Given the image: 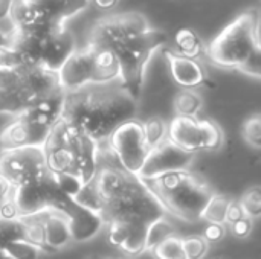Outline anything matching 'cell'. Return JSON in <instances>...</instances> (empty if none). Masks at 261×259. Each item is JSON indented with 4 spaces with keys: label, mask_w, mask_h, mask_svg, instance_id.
<instances>
[{
    "label": "cell",
    "mask_w": 261,
    "mask_h": 259,
    "mask_svg": "<svg viewBox=\"0 0 261 259\" xmlns=\"http://www.w3.org/2000/svg\"><path fill=\"white\" fill-rule=\"evenodd\" d=\"M213 64L223 69H240L252 56L261 55L260 17L255 8L237 15L205 49Z\"/></svg>",
    "instance_id": "obj_3"
},
{
    "label": "cell",
    "mask_w": 261,
    "mask_h": 259,
    "mask_svg": "<svg viewBox=\"0 0 261 259\" xmlns=\"http://www.w3.org/2000/svg\"><path fill=\"white\" fill-rule=\"evenodd\" d=\"M194 154H190L165 139L162 143L150 150L144 166L139 172V179L144 182L153 180L164 174L188 171L190 165L193 163Z\"/></svg>",
    "instance_id": "obj_11"
},
{
    "label": "cell",
    "mask_w": 261,
    "mask_h": 259,
    "mask_svg": "<svg viewBox=\"0 0 261 259\" xmlns=\"http://www.w3.org/2000/svg\"><path fill=\"white\" fill-rule=\"evenodd\" d=\"M14 194V186L0 176V209L12 198Z\"/></svg>",
    "instance_id": "obj_43"
},
{
    "label": "cell",
    "mask_w": 261,
    "mask_h": 259,
    "mask_svg": "<svg viewBox=\"0 0 261 259\" xmlns=\"http://www.w3.org/2000/svg\"><path fill=\"white\" fill-rule=\"evenodd\" d=\"M225 234H226V231H225V226H223V224L210 223V224H206V227L203 229L202 238L210 244V243H217V241H220V240L225 237Z\"/></svg>",
    "instance_id": "obj_41"
},
{
    "label": "cell",
    "mask_w": 261,
    "mask_h": 259,
    "mask_svg": "<svg viewBox=\"0 0 261 259\" xmlns=\"http://www.w3.org/2000/svg\"><path fill=\"white\" fill-rule=\"evenodd\" d=\"M63 2V12H61V23L66 26L67 21L83 12L89 5L90 0H61Z\"/></svg>",
    "instance_id": "obj_39"
},
{
    "label": "cell",
    "mask_w": 261,
    "mask_h": 259,
    "mask_svg": "<svg viewBox=\"0 0 261 259\" xmlns=\"http://www.w3.org/2000/svg\"><path fill=\"white\" fill-rule=\"evenodd\" d=\"M118 2L119 0H90V3H93L99 9H112L118 5Z\"/></svg>",
    "instance_id": "obj_46"
},
{
    "label": "cell",
    "mask_w": 261,
    "mask_h": 259,
    "mask_svg": "<svg viewBox=\"0 0 261 259\" xmlns=\"http://www.w3.org/2000/svg\"><path fill=\"white\" fill-rule=\"evenodd\" d=\"M63 197L66 195L60 192L54 176L49 172L38 180L14 188L12 202L15 205L18 218H28L47 211H55Z\"/></svg>",
    "instance_id": "obj_10"
},
{
    "label": "cell",
    "mask_w": 261,
    "mask_h": 259,
    "mask_svg": "<svg viewBox=\"0 0 261 259\" xmlns=\"http://www.w3.org/2000/svg\"><path fill=\"white\" fill-rule=\"evenodd\" d=\"M203 105L202 96L191 90V89H182L174 96V110L176 116H185V118H196Z\"/></svg>",
    "instance_id": "obj_26"
},
{
    "label": "cell",
    "mask_w": 261,
    "mask_h": 259,
    "mask_svg": "<svg viewBox=\"0 0 261 259\" xmlns=\"http://www.w3.org/2000/svg\"><path fill=\"white\" fill-rule=\"evenodd\" d=\"M174 44H176V52L188 58L199 60V56L205 52L200 35L190 27H182L176 32Z\"/></svg>",
    "instance_id": "obj_24"
},
{
    "label": "cell",
    "mask_w": 261,
    "mask_h": 259,
    "mask_svg": "<svg viewBox=\"0 0 261 259\" xmlns=\"http://www.w3.org/2000/svg\"><path fill=\"white\" fill-rule=\"evenodd\" d=\"M11 20L15 23L18 31H29L47 24L41 18L34 0H15L11 11Z\"/></svg>",
    "instance_id": "obj_23"
},
{
    "label": "cell",
    "mask_w": 261,
    "mask_h": 259,
    "mask_svg": "<svg viewBox=\"0 0 261 259\" xmlns=\"http://www.w3.org/2000/svg\"><path fill=\"white\" fill-rule=\"evenodd\" d=\"M3 253L11 259H40L41 250L32 243L26 240H20V241L9 244L3 250Z\"/></svg>",
    "instance_id": "obj_33"
},
{
    "label": "cell",
    "mask_w": 261,
    "mask_h": 259,
    "mask_svg": "<svg viewBox=\"0 0 261 259\" xmlns=\"http://www.w3.org/2000/svg\"><path fill=\"white\" fill-rule=\"evenodd\" d=\"M243 212L249 218H258L261 214V189L258 186L249 188L239 200Z\"/></svg>",
    "instance_id": "obj_34"
},
{
    "label": "cell",
    "mask_w": 261,
    "mask_h": 259,
    "mask_svg": "<svg viewBox=\"0 0 261 259\" xmlns=\"http://www.w3.org/2000/svg\"><path fill=\"white\" fill-rule=\"evenodd\" d=\"M15 0H0V20L9 18Z\"/></svg>",
    "instance_id": "obj_45"
},
{
    "label": "cell",
    "mask_w": 261,
    "mask_h": 259,
    "mask_svg": "<svg viewBox=\"0 0 261 259\" xmlns=\"http://www.w3.org/2000/svg\"><path fill=\"white\" fill-rule=\"evenodd\" d=\"M243 139L255 150L261 147V118L260 114H255L245 121L242 127Z\"/></svg>",
    "instance_id": "obj_38"
},
{
    "label": "cell",
    "mask_w": 261,
    "mask_h": 259,
    "mask_svg": "<svg viewBox=\"0 0 261 259\" xmlns=\"http://www.w3.org/2000/svg\"><path fill=\"white\" fill-rule=\"evenodd\" d=\"M164 56L168 63L170 73L177 85L193 90L194 87L203 85L208 81L206 70L199 60L179 55L171 49H165Z\"/></svg>",
    "instance_id": "obj_18"
},
{
    "label": "cell",
    "mask_w": 261,
    "mask_h": 259,
    "mask_svg": "<svg viewBox=\"0 0 261 259\" xmlns=\"http://www.w3.org/2000/svg\"><path fill=\"white\" fill-rule=\"evenodd\" d=\"M217 259H225V258H217Z\"/></svg>",
    "instance_id": "obj_49"
},
{
    "label": "cell",
    "mask_w": 261,
    "mask_h": 259,
    "mask_svg": "<svg viewBox=\"0 0 261 259\" xmlns=\"http://www.w3.org/2000/svg\"><path fill=\"white\" fill-rule=\"evenodd\" d=\"M93 47V46H92ZM121 70L115 52L109 49L93 47L92 84H110L119 81Z\"/></svg>",
    "instance_id": "obj_22"
},
{
    "label": "cell",
    "mask_w": 261,
    "mask_h": 259,
    "mask_svg": "<svg viewBox=\"0 0 261 259\" xmlns=\"http://www.w3.org/2000/svg\"><path fill=\"white\" fill-rule=\"evenodd\" d=\"M167 211L144 180L136 177L130 186L115 200L109 202L101 217L106 224L124 223L150 226L159 218H165Z\"/></svg>",
    "instance_id": "obj_5"
},
{
    "label": "cell",
    "mask_w": 261,
    "mask_h": 259,
    "mask_svg": "<svg viewBox=\"0 0 261 259\" xmlns=\"http://www.w3.org/2000/svg\"><path fill=\"white\" fill-rule=\"evenodd\" d=\"M49 133L50 128L37 125L17 116V119L0 133V145L3 151L28 147H43L49 137Z\"/></svg>",
    "instance_id": "obj_17"
},
{
    "label": "cell",
    "mask_w": 261,
    "mask_h": 259,
    "mask_svg": "<svg viewBox=\"0 0 261 259\" xmlns=\"http://www.w3.org/2000/svg\"><path fill=\"white\" fill-rule=\"evenodd\" d=\"M75 203H78L80 206L93 211L96 214L101 215L102 209H104V200L101 197V194L98 192L96 186L93 182H89L86 185H83V188L80 189V192L72 198Z\"/></svg>",
    "instance_id": "obj_28"
},
{
    "label": "cell",
    "mask_w": 261,
    "mask_h": 259,
    "mask_svg": "<svg viewBox=\"0 0 261 259\" xmlns=\"http://www.w3.org/2000/svg\"><path fill=\"white\" fill-rule=\"evenodd\" d=\"M136 110L138 101L128 95L119 81L89 84L64 93L61 122L101 145L121 124L133 119Z\"/></svg>",
    "instance_id": "obj_1"
},
{
    "label": "cell",
    "mask_w": 261,
    "mask_h": 259,
    "mask_svg": "<svg viewBox=\"0 0 261 259\" xmlns=\"http://www.w3.org/2000/svg\"><path fill=\"white\" fill-rule=\"evenodd\" d=\"M150 29L151 24L142 12H119L101 18L92 27L89 44L113 52L132 38L145 34Z\"/></svg>",
    "instance_id": "obj_6"
},
{
    "label": "cell",
    "mask_w": 261,
    "mask_h": 259,
    "mask_svg": "<svg viewBox=\"0 0 261 259\" xmlns=\"http://www.w3.org/2000/svg\"><path fill=\"white\" fill-rule=\"evenodd\" d=\"M63 107H64V92H60L52 96L32 102L20 114V118L52 130L61 121Z\"/></svg>",
    "instance_id": "obj_20"
},
{
    "label": "cell",
    "mask_w": 261,
    "mask_h": 259,
    "mask_svg": "<svg viewBox=\"0 0 261 259\" xmlns=\"http://www.w3.org/2000/svg\"><path fill=\"white\" fill-rule=\"evenodd\" d=\"M168 43V34L161 29L151 27L142 35H138L118 47L115 52L119 63V82L128 95L139 101L145 72L153 55Z\"/></svg>",
    "instance_id": "obj_4"
},
{
    "label": "cell",
    "mask_w": 261,
    "mask_h": 259,
    "mask_svg": "<svg viewBox=\"0 0 261 259\" xmlns=\"http://www.w3.org/2000/svg\"><path fill=\"white\" fill-rule=\"evenodd\" d=\"M174 235H176V231H174L173 224L170 221H167L165 218H159L147 227V249L153 250L162 241H165Z\"/></svg>",
    "instance_id": "obj_30"
},
{
    "label": "cell",
    "mask_w": 261,
    "mask_h": 259,
    "mask_svg": "<svg viewBox=\"0 0 261 259\" xmlns=\"http://www.w3.org/2000/svg\"><path fill=\"white\" fill-rule=\"evenodd\" d=\"M26 240L24 224L20 218L17 220H2L0 218V250L3 252L9 244Z\"/></svg>",
    "instance_id": "obj_29"
},
{
    "label": "cell",
    "mask_w": 261,
    "mask_h": 259,
    "mask_svg": "<svg viewBox=\"0 0 261 259\" xmlns=\"http://www.w3.org/2000/svg\"><path fill=\"white\" fill-rule=\"evenodd\" d=\"M24 67L20 52L12 46L2 43L0 44V70H18Z\"/></svg>",
    "instance_id": "obj_36"
},
{
    "label": "cell",
    "mask_w": 261,
    "mask_h": 259,
    "mask_svg": "<svg viewBox=\"0 0 261 259\" xmlns=\"http://www.w3.org/2000/svg\"><path fill=\"white\" fill-rule=\"evenodd\" d=\"M55 211L66 217L70 231V238L75 243H84L92 240L106 226L99 214L80 206L69 197H63Z\"/></svg>",
    "instance_id": "obj_12"
},
{
    "label": "cell",
    "mask_w": 261,
    "mask_h": 259,
    "mask_svg": "<svg viewBox=\"0 0 261 259\" xmlns=\"http://www.w3.org/2000/svg\"><path fill=\"white\" fill-rule=\"evenodd\" d=\"M41 218H43L44 243L47 252H55L72 241L69 224L63 214L57 211H47L41 214Z\"/></svg>",
    "instance_id": "obj_21"
},
{
    "label": "cell",
    "mask_w": 261,
    "mask_h": 259,
    "mask_svg": "<svg viewBox=\"0 0 261 259\" xmlns=\"http://www.w3.org/2000/svg\"><path fill=\"white\" fill-rule=\"evenodd\" d=\"M92 69L93 47L87 44L83 49H76L57 72L60 89L69 93L92 84Z\"/></svg>",
    "instance_id": "obj_14"
},
{
    "label": "cell",
    "mask_w": 261,
    "mask_h": 259,
    "mask_svg": "<svg viewBox=\"0 0 261 259\" xmlns=\"http://www.w3.org/2000/svg\"><path fill=\"white\" fill-rule=\"evenodd\" d=\"M75 50L76 41L67 26H55L47 32L44 38L40 67L57 73Z\"/></svg>",
    "instance_id": "obj_16"
},
{
    "label": "cell",
    "mask_w": 261,
    "mask_h": 259,
    "mask_svg": "<svg viewBox=\"0 0 261 259\" xmlns=\"http://www.w3.org/2000/svg\"><path fill=\"white\" fill-rule=\"evenodd\" d=\"M243 217H246V215H245V212H243L240 203L236 202V200H232L231 205H229L228 214H226V221H225V224H229V226H231V224H234L236 221L242 220Z\"/></svg>",
    "instance_id": "obj_42"
},
{
    "label": "cell",
    "mask_w": 261,
    "mask_h": 259,
    "mask_svg": "<svg viewBox=\"0 0 261 259\" xmlns=\"http://www.w3.org/2000/svg\"><path fill=\"white\" fill-rule=\"evenodd\" d=\"M0 218L2 220H17L18 218V214H17V209H15L12 198L0 209Z\"/></svg>",
    "instance_id": "obj_44"
},
{
    "label": "cell",
    "mask_w": 261,
    "mask_h": 259,
    "mask_svg": "<svg viewBox=\"0 0 261 259\" xmlns=\"http://www.w3.org/2000/svg\"><path fill=\"white\" fill-rule=\"evenodd\" d=\"M109 148L119 166L132 176L139 177L144 162L150 153L145 143L142 122L136 118L121 124L107 139Z\"/></svg>",
    "instance_id": "obj_8"
},
{
    "label": "cell",
    "mask_w": 261,
    "mask_h": 259,
    "mask_svg": "<svg viewBox=\"0 0 261 259\" xmlns=\"http://www.w3.org/2000/svg\"><path fill=\"white\" fill-rule=\"evenodd\" d=\"M252 227H254V220L249 218V217H243L242 220L231 224V232L237 238H246V237L251 235Z\"/></svg>",
    "instance_id": "obj_40"
},
{
    "label": "cell",
    "mask_w": 261,
    "mask_h": 259,
    "mask_svg": "<svg viewBox=\"0 0 261 259\" xmlns=\"http://www.w3.org/2000/svg\"><path fill=\"white\" fill-rule=\"evenodd\" d=\"M145 185L167 212L187 223L200 221V215L214 194L202 177L188 171L164 174L145 182Z\"/></svg>",
    "instance_id": "obj_2"
},
{
    "label": "cell",
    "mask_w": 261,
    "mask_h": 259,
    "mask_svg": "<svg viewBox=\"0 0 261 259\" xmlns=\"http://www.w3.org/2000/svg\"><path fill=\"white\" fill-rule=\"evenodd\" d=\"M231 202H232V198L228 197V195L213 194L211 198L208 200V203H206L202 215H200V220L202 221H206L208 224L210 223H214V224H223L225 226L226 214H228V209H229Z\"/></svg>",
    "instance_id": "obj_25"
},
{
    "label": "cell",
    "mask_w": 261,
    "mask_h": 259,
    "mask_svg": "<svg viewBox=\"0 0 261 259\" xmlns=\"http://www.w3.org/2000/svg\"><path fill=\"white\" fill-rule=\"evenodd\" d=\"M49 174L43 147L6 150L0 156V176L14 188Z\"/></svg>",
    "instance_id": "obj_9"
},
{
    "label": "cell",
    "mask_w": 261,
    "mask_h": 259,
    "mask_svg": "<svg viewBox=\"0 0 261 259\" xmlns=\"http://www.w3.org/2000/svg\"><path fill=\"white\" fill-rule=\"evenodd\" d=\"M2 255H3V252H2V250H0V256H2Z\"/></svg>",
    "instance_id": "obj_48"
},
{
    "label": "cell",
    "mask_w": 261,
    "mask_h": 259,
    "mask_svg": "<svg viewBox=\"0 0 261 259\" xmlns=\"http://www.w3.org/2000/svg\"><path fill=\"white\" fill-rule=\"evenodd\" d=\"M147 227L148 226L128 224L127 238L124 240V243L121 246V249L127 255L136 256V255H141L147 250Z\"/></svg>",
    "instance_id": "obj_27"
},
{
    "label": "cell",
    "mask_w": 261,
    "mask_h": 259,
    "mask_svg": "<svg viewBox=\"0 0 261 259\" xmlns=\"http://www.w3.org/2000/svg\"><path fill=\"white\" fill-rule=\"evenodd\" d=\"M145 143L150 150L158 147L167 139V124L161 118H150L148 121L142 122Z\"/></svg>",
    "instance_id": "obj_31"
},
{
    "label": "cell",
    "mask_w": 261,
    "mask_h": 259,
    "mask_svg": "<svg viewBox=\"0 0 261 259\" xmlns=\"http://www.w3.org/2000/svg\"><path fill=\"white\" fill-rule=\"evenodd\" d=\"M136 179V176L128 174L121 166L116 165H99L96 176L93 177V183L104 200V206L119 197L130 183Z\"/></svg>",
    "instance_id": "obj_19"
},
{
    "label": "cell",
    "mask_w": 261,
    "mask_h": 259,
    "mask_svg": "<svg viewBox=\"0 0 261 259\" xmlns=\"http://www.w3.org/2000/svg\"><path fill=\"white\" fill-rule=\"evenodd\" d=\"M167 139L190 154L202 150H219L223 145L220 127L208 119L176 116L167 127Z\"/></svg>",
    "instance_id": "obj_7"
},
{
    "label": "cell",
    "mask_w": 261,
    "mask_h": 259,
    "mask_svg": "<svg viewBox=\"0 0 261 259\" xmlns=\"http://www.w3.org/2000/svg\"><path fill=\"white\" fill-rule=\"evenodd\" d=\"M64 124V122H63ZM66 139L75 156V171L73 174L81 180L83 185L93 180L99 166V143L90 137L81 134L80 131L70 128L64 124Z\"/></svg>",
    "instance_id": "obj_13"
},
{
    "label": "cell",
    "mask_w": 261,
    "mask_h": 259,
    "mask_svg": "<svg viewBox=\"0 0 261 259\" xmlns=\"http://www.w3.org/2000/svg\"><path fill=\"white\" fill-rule=\"evenodd\" d=\"M52 174V172H50ZM54 176V180H55V185L57 188L60 189V192L69 198H73L80 189L83 188V183L81 180L75 176V174H70V172H61V174H52Z\"/></svg>",
    "instance_id": "obj_35"
},
{
    "label": "cell",
    "mask_w": 261,
    "mask_h": 259,
    "mask_svg": "<svg viewBox=\"0 0 261 259\" xmlns=\"http://www.w3.org/2000/svg\"><path fill=\"white\" fill-rule=\"evenodd\" d=\"M17 87L28 99L29 105L38 99L63 92L60 89L57 73L40 66H24L18 69Z\"/></svg>",
    "instance_id": "obj_15"
},
{
    "label": "cell",
    "mask_w": 261,
    "mask_h": 259,
    "mask_svg": "<svg viewBox=\"0 0 261 259\" xmlns=\"http://www.w3.org/2000/svg\"><path fill=\"white\" fill-rule=\"evenodd\" d=\"M185 259H203L208 253V243L202 238V235H191L188 238H182Z\"/></svg>",
    "instance_id": "obj_37"
},
{
    "label": "cell",
    "mask_w": 261,
    "mask_h": 259,
    "mask_svg": "<svg viewBox=\"0 0 261 259\" xmlns=\"http://www.w3.org/2000/svg\"><path fill=\"white\" fill-rule=\"evenodd\" d=\"M151 252H153L156 259H185L182 238H179L176 235L162 241Z\"/></svg>",
    "instance_id": "obj_32"
},
{
    "label": "cell",
    "mask_w": 261,
    "mask_h": 259,
    "mask_svg": "<svg viewBox=\"0 0 261 259\" xmlns=\"http://www.w3.org/2000/svg\"><path fill=\"white\" fill-rule=\"evenodd\" d=\"M0 259H11V258H9V256H6V255H5V253H3V255H2V256H0Z\"/></svg>",
    "instance_id": "obj_47"
}]
</instances>
